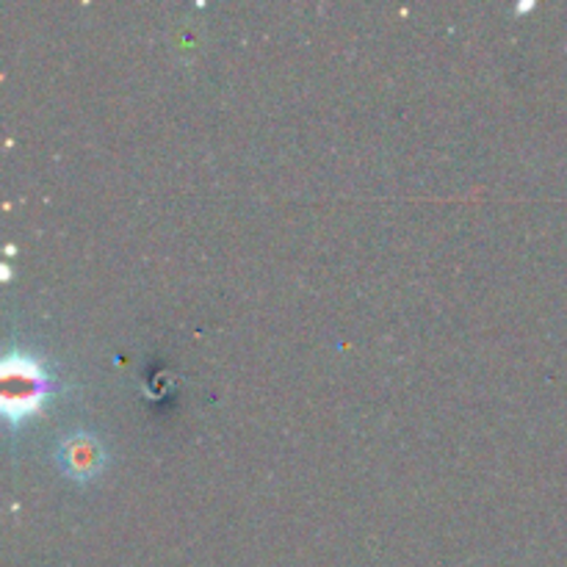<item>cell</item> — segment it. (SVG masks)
<instances>
[{
  "instance_id": "obj_2",
  "label": "cell",
  "mask_w": 567,
  "mask_h": 567,
  "mask_svg": "<svg viewBox=\"0 0 567 567\" xmlns=\"http://www.w3.org/2000/svg\"><path fill=\"white\" fill-rule=\"evenodd\" d=\"M103 443L89 432H72L59 443V463L75 480H89L103 468Z\"/></svg>"
},
{
  "instance_id": "obj_1",
  "label": "cell",
  "mask_w": 567,
  "mask_h": 567,
  "mask_svg": "<svg viewBox=\"0 0 567 567\" xmlns=\"http://www.w3.org/2000/svg\"><path fill=\"white\" fill-rule=\"evenodd\" d=\"M44 374L37 363H31L28 358H9L3 365V402L6 408L22 410L25 413L28 408L39 402L42 396Z\"/></svg>"
}]
</instances>
